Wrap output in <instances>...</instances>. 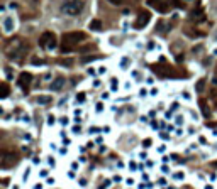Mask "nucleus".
<instances>
[{
    "mask_svg": "<svg viewBox=\"0 0 217 189\" xmlns=\"http://www.w3.org/2000/svg\"><path fill=\"white\" fill-rule=\"evenodd\" d=\"M87 39V36L85 32H80V31H76V32H66L63 36V44H61V53H68L70 49H73L76 44H80L83 41Z\"/></svg>",
    "mask_w": 217,
    "mask_h": 189,
    "instance_id": "nucleus-1",
    "label": "nucleus"
},
{
    "mask_svg": "<svg viewBox=\"0 0 217 189\" xmlns=\"http://www.w3.org/2000/svg\"><path fill=\"white\" fill-rule=\"evenodd\" d=\"M81 10H83V2L81 0H68L61 5V12L65 15H71V17L78 15Z\"/></svg>",
    "mask_w": 217,
    "mask_h": 189,
    "instance_id": "nucleus-2",
    "label": "nucleus"
},
{
    "mask_svg": "<svg viewBox=\"0 0 217 189\" xmlns=\"http://www.w3.org/2000/svg\"><path fill=\"white\" fill-rule=\"evenodd\" d=\"M39 44L42 47H46V49H54V47H56V37H54V34L53 32H44L41 36Z\"/></svg>",
    "mask_w": 217,
    "mask_h": 189,
    "instance_id": "nucleus-3",
    "label": "nucleus"
},
{
    "mask_svg": "<svg viewBox=\"0 0 217 189\" xmlns=\"http://www.w3.org/2000/svg\"><path fill=\"white\" fill-rule=\"evenodd\" d=\"M149 20H151V14L146 12V10H141V12L137 14V19H136V29H144V27L149 24Z\"/></svg>",
    "mask_w": 217,
    "mask_h": 189,
    "instance_id": "nucleus-4",
    "label": "nucleus"
},
{
    "mask_svg": "<svg viewBox=\"0 0 217 189\" xmlns=\"http://www.w3.org/2000/svg\"><path fill=\"white\" fill-rule=\"evenodd\" d=\"M148 5L156 7L160 12H166L170 7V0H148Z\"/></svg>",
    "mask_w": 217,
    "mask_h": 189,
    "instance_id": "nucleus-5",
    "label": "nucleus"
},
{
    "mask_svg": "<svg viewBox=\"0 0 217 189\" xmlns=\"http://www.w3.org/2000/svg\"><path fill=\"white\" fill-rule=\"evenodd\" d=\"M15 162H17L15 154H7V152H4V155H2V167L7 169L9 166H12V164H15Z\"/></svg>",
    "mask_w": 217,
    "mask_h": 189,
    "instance_id": "nucleus-6",
    "label": "nucleus"
},
{
    "mask_svg": "<svg viewBox=\"0 0 217 189\" xmlns=\"http://www.w3.org/2000/svg\"><path fill=\"white\" fill-rule=\"evenodd\" d=\"M188 19L193 20V22H202V20H205V12L202 9H195L188 14Z\"/></svg>",
    "mask_w": 217,
    "mask_h": 189,
    "instance_id": "nucleus-7",
    "label": "nucleus"
},
{
    "mask_svg": "<svg viewBox=\"0 0 217 189\" xmlns=\"http://www.w3.org/2000/svg\"><path fill=\"white\" fill-rule=\"evenodd\" d=\"M31 80H32V76L29 73H20V76H19V86L20 88H24V90H27L29 88V85H31Z\"/></svg>",
    "mask_w": 217,
    "mask_h": 189,
    "instance_id": "nucleus-8",
    "label": "nucleus"
},
{
    "mask_svg": "<svg viewBox=\"0 0 217 189\" xmlns=\"http://www.w3.org/2000/svg\"><path fill=\"white\" fill-rule=\"evenodd\" d=\"M14 26H15V22H14L12 17H5L4 19V32L5 34H10L14 31Z\"/></svg>",
    "mask_w": 217,
    "mask_h": 189,
    "instance_id": "nucleus-9",
    "label": "nucleus"
},
{
    "mask_svg": "<svg viewBox=\"0 0 217 189\" xmlns=\"http://www.w3.org/2000/svg\"><path fill=\"white\" fill-rule=\"evenodd\" d=\"M63 86H65V78H56V80L51 83L49 90H51V91H58V90H61Z\"/></svg>",
    "mask_w": 217,
    "mask_h": 189,
    "instance_id": "nucleus-10",
    "label": "nucleus"
},
{
    "mask_svg": "<svg viewBox=\"0 0 217 189\" xmlns=\"http://www.w3.org/2000/svg\"><path fill=\"white\" fill-rule=\"evenodd\" d=\"M170 29H171L170 22H163V20H160V22H158V27H156L158 32H168Z\"/></svg>",
    "mask_w": 217,
    "mask_h": 189,
    "instance_id": "nucleus-11",
    "label": "nucleus"
},
{
    "mask_svg": "<svg viewBox=\"0 0 217 189\" xmlns=\"http://www.w3.org/2000/svg\"><path fill=\"white\" fill-rule=\"evenodd\" d=\"M200 112H202V115L205 117V118H210V110H209V107L205 105V103H200Z\"/></svg>",
    "mask_w": 217,
    "mask_h": 189,
    "instance_id": "nucleus-12",
    "label": "nucleus"
},
{
    "mask_svg": "<svg viewBox=\"0 0 217 189\" xmlns=\"http://www.w3.org/2000/svg\"><path fill=\"white\" fill-rule=\"evenodd\" d=\"M90 29H92V31H100L102 29V22L100 20H92V22H90Z\"/></svg>",
    "mask_w": 217,
    "mask_h": 189,
    "instance_id": "nucleus-13",
    "label": "nucleus"
},
{
    "mask_svg": "<svg viewBox=\"0 0 217 189\" xmlns=\"http://www.w3.org/2000/svg\"><path fill=\"white\" fill-rule=\"evenodd\" d=\"M37 103L39 105H47V103H51V96H37Z\"/></svg>",
    "mask_w": 217,
    "mask_h": 189,
    "instance_id": "nucleus-14",
    "label": "nucleus"
},
{
    "mask_svg": "<svg viewBox=\"0 0 217 189\" xmlns=\"http://www.w3.org/2000/svg\"><path fill=\"white\" fill-rule=\"evenodd\" d=\"M0 88H2V95H0V96H2V98H7V96H9V86H7V83H2Z\"/></svg>",
    "mask_w": 217,
    "mask_h": 189,
    "instance_id": "nucleus-15",
    "label": "nucleus"
},
{
    "mask_svg": "<svg viewBox=\"0 0 217 189\" xmlns=\"http://www.w3.org/2000/svg\"><path fill=\"white\" fill-rule=\"evenodd\" d=\"M203 86H205V83H203V80H200V81H198V83H197V91L200 93V91H202V90H203Z\"/></svg>",
    "mask_w": 217,
    "mask_h": 189,
    "instance_id": "nucleus-16",
    "label": "nucleus"
},
{
    "mask_svg": "<svg viewBox=\"0 0 217 189\" xmlns=\"http://www.w3.org/2000/svg\"><path fill=\"white\" fill-rule=\"evenodd\" d=\"M127 64H129V59H127V58L121 59V68H127Z\"/></svg>",
    "mask_w": 217,
    "mask_h": 189,
    "instance_id": "nucleus-17",
    "label": "nucleus"
},
{
    "mask_svg": "<svg viewBox=\"0 0 217 189\" xmlns=\"http://www.w3.org/2000/svg\"><path fill=\"white\" fill-rule=\"evenodd\" d=\"M93 59H97L95 56H88V58H81V63H88V61H93Z\"/></svg>",
    "mask_w": 217,
    "mask_h": 189,
    "instance_id": "nucleus-18",
    "label": "nucleus"
},
{
    "mask_svg": "<svg viewBox=\"0 0 217 189\" xmlns=\"http://www.w3.org/2000/svg\"><path fill=\"white\" fill-rule=\"evenodd\" d=\"M32 64L39 66V64H42V61H41V59H37V58H32Z\"/></svg>",
    "mask_w": 217,
    "mask_h": 189,
    "instance_id": "nucleus-19",
    "label": "nucleus"
},
{
    "mask_svg": "<svg viewBox=\"0 0 217 189\" xmlns=\"http://www.w3.org/2000/svg\"><path fill=\"white\" fill-rule=\"evenodd\" d=\"M115 90H117V80L112 78V91H115Z\"/></svg>",
    "mask_w": 217,
    "mask_h": 189,
    "instance_id": "nucleus-20",
    "label": "nucleus"
},
{
    "mask_svg": "<svg viewBox=\"0 0 217 189\" xmlns=\"http://www.w3.org/2000/svg\"><path fill=\"white\" fill-rule=\"evenodd\" d=\"M108 2H110L112 5H121L122 4V0H108Z\"/></svg>",
    "mask_w": 217,
    "mask_h": 189,
    "instance_id": "nucleus-21",
    "label": "nucleus"
},
{
    "mask_svg": "<svg viewBox=\"0 0 217 189\" xmlns=\"http://www.w3.org/2000/svg\"><path fill=\"white\" fill-rule=\"evenodd\" d=\"M102 110H103V105H102V103H98V105H97V112H98V113H100Z\"/></svg>",
    "mask_w": 217,
    "mask_h": 189,
    "instance_id": "nucleus-22",
    "label": "nucleus"
},
{
    "mask_svg": "<svg viewBox=\"0 0 217 189\" xmlns=\"http://www.w3.org/2000/svg\"><path fill=\"white\" fill-rule=\"evenodd\" d=\"M198 51H202V46H195V47H193V53H198Z\"/></svg>",
    "mask_w": 217,
    "mask_h": 189,
    "instance_id": "nucleus-23",
    "label": "nucleus"
},
{
    "mask_svg": "<svg viewBox=\"0 0 217 189\" xmlns=\"http://www.w3.org/2000/svg\"><path fill=\"white\" fill-rule=\"evenodd\" d=\"M78 101H85V95H83V93L78 95Z\"/></svg>",
    "mask_w": 217,
    "mask_h": 189,
    "instance_id": "nucleus-24",
    "label": "nucleus"
},
{
    "mask_svg": "<svg viewBox=\"0 0 217 189\" xmlns=\"http://www.w3.org/2000/svg\"><path fill=\"white\" fill-rule=\"evenodd\" d=\"M175 177H176V179H183V172H176Z\"/></svg>",
    "mask_w": 217,
    "mask_h": 189,
    "instance_id": "nucleus-25",
    "label": "nucleus"
},
{
    "mask_svg": "<svg viewBox=\"0 0 217 189\" xmlns=\"http://www.w3.org/2000/svg\"><path fill=\"white\" fill-rule=\"evenodd\" d=\"M47 123H49V125H53V123H54V117H49V118H47Z\"/></svg>",
    "mask_w": 217,
    "mask_h": 189,
    "instance_id": "nucleus-26",
    "label": "nucleus"
},
{
    "mask_svg": "<svg viewBox=\"0 0 217 189\" xmlns=\"http://www.w3.org/2000/svg\"><path fill=\"white\" fill-rule=\"evenodd\" d=\"M142 145H144V147H148V145H151V140H144V142H142Z\"/></svg>",
    "mask_w": 217,
    "mask_h": 189,
    "instance_id": "nucleus-27",
    "label": "nucleus"
},
{
    "mask_svg": "<svg viewBox=\"0 0 217 189\" xmlns=\"http://www.w3.org/2000/svg\"><path fill=\"white\" fill-rule=\"evenodd\" d=\"M39 174H41V176H42V177H46V176H47V171H41Z\"/></svg>",
    "mask_w": 217,
    "mask_h": 189,
    "instance_id": "nucleus-28",
    "label": "nucleus"
},
{
    "mask_svg": "<svg viewBox=\"0 0 217 189\" xmlns=\"http://www.w3.org/2000/svg\"><path fill=\"white\" fill-rule=\"evenodd\" d=\"M214 54H216V56H217V49H216V51H214Z\"/></svg>",
    "mask_w": 217,
    "mask_h": 189,
    "instance_id": "nucleus-29",
    "label": "nucleus"
},
{
    "mask_svg": "<svg viewBox=\"0 0 217 189\" xmlns=\"http://www.w3.org/2000/svg\"><path fill=\"white\" fill-rule=\"evenodd\" d=\"M14 189H19V188H17V186H14Z\"/></svg>",
    "mask_w": 217,
    "mask_h": 189,
    "instance_id": "nucleus-30",
    "label": "nucleus"
},
{
    "mask_svg": "<svg viewBox=\"0 0 217 189\" xmlns=\"http://www.w3.org/2000/svg\"><path fill=\"white\" fill-rule=\"evenodd\" d=\"M216 39H217V32H216Z\"/></svg>",
    "mask_w": 217,
    "mask_h": 189,
    "instance_id": "nucleus-31",
    "label": "nucleus"
}]
</instances>
